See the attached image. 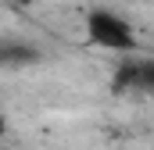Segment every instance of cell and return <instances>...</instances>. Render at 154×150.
Returning a JSON list of instances; mask_svg holds the SVG:
<instances>
[{"instance_id":"cell-1","label":"cell","mask_w":154,"mask_h":150,"mask_svg":"<svg viewBox=\"0 0 154 150\" xmlns=\"http://www.w3.org/2000/svg\"><path fill=\"white\" fill-rule=\"evenodd\" d=\"M86 36L97 43L100 50L111 54H136V29L125 14H118L111 7H93L86 11Z\"/></svg>"},{"instance_id":"cell-2","label":"cell","mask_w":154,"mask_h":150,"mask_svg":"<svg viewBox=\"0 0 154 150\" xmlns=\"http://www.w3.org/2000/svg\"><path fill=\"white\" fill-rule=\"evenodd\" d=\"M115 89L154 93V54H147V57L122 54V64L115 68Z\"/></svg>"},{"instance_id":"cell-3","label":"cell","mask_w":154,"mask_h":150,"mask_svg":"<svg viewBox=\"0 0 154 150\" xmlns=\"http://www.w3.org/2000/svg\"><path fill=\"white\" fill-rule=\"evenodd\" d=\"M0 136H4V114H0Z\"/></svg>"}]
</instances>
